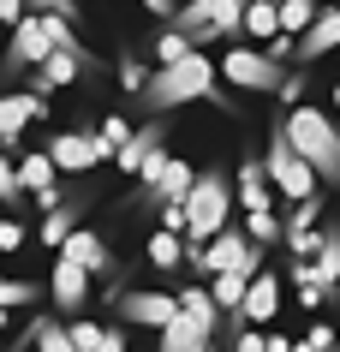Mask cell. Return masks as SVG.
Returning <instances> with one entry per match:
<instances>
[{
  "label": "cell",
  "instance_id": "6da1fadb",
  "mask_svg": "<svg viewBox=\"0 0 340 352\" xmlns=\"http://www.w3.org/2000/svg\"><path fill=\"white\" fill-rule=\"evenodd\" d=\"M215 78H221V66H215V60H209V54H191V60H179V66H168V72H155L150 90L137 96V102H144L155 120H168V113L185 108V102H215V108L239 113L233 102H227V90L215 84Z\"/></svg>",
  "mask_w": 340,
  "mask_h": 352
},
{
  "label": "cell",
  "instance_id": "7a4b0ae2",
  "mask_svg": "<svg viewBox=\"0 0 340 352\" xmlns=\"http://www.w3.org/2000/svg\"><path fill=\"white\" fill-rule=\"evenodd\" d=\"M281 138L299 149L304 162H310V173L322 179V191L340 186V120H335V113H322V108H310V102H299V108L286 113Z\"/></svg>",
  "mask_w": 340,
  "mask_h": 352
},
{
  "label": "cell",
  "instance_id": "3957f363",
  "mask_svg": "<svg viewBox=\"0 0 340 352\" xmlns=\"http://www.w3.org/2000/svg\"><path fill=\"white\" fill-rule=\"evenodd\" d=\"M221 340V305L209 287H179V316L161 329V352H209Z\"/></svg>",
  "mask_w": 340,
  "mask_h": 352
},
{
  "label": "cell",
  "instance_id": "277c9868",
  "mask_svg": "<svg viewBox=\"0 0 340 352\" xmlns=\"http://www.w3.org/2000/svg\"><path fill=\"white\" fill-rule=\"evenodd\" d=\"M227 204H233V186H227L221 167L197 173V186H191V197H185V245L203 251L215 233H227Z\"/></svg>",
  "mask_w": 340,
  "mask_h": 352
},
{
  "label": "cell",
  "instance_id": "5b68a950",
  "mask_svg": "<svg viewBox=\"0 0 340 352\" xmlns=\"http://www.w3.org/2000/svg\"><path fill=\"white\" fill-rule=\"evenodd\" d=\"M173 30H179L197 54H203V42H221V36L245 42V6H239V0H191V6H179Z\"/></svg>",
  "mask_w": 340,
  "mask_h": 352
},
{
  "label": "cell",
  "instance_id": "8992f818",
  "mask_svg": "<svg viewBox=\"0 0 340 352\" xmlns=\"http://www.w3.org/2000/svg\"><path fill=\"white\" fill-rule=\"evenodd\" d=\"M263 173H269V186H275V197H286V204H293V209H299V204H310V197H317V191H322V179H317V173H310V162H304L299 149L286 144L281 131L269 138Z\"/></svg>",
  "mask_w": 340,
  "mask_h": 352
},
{
  "label": "cell",
  "instance_id": "52a82bcc",
  "mask_svg": "<svg viewBox=\"0 0 340 352\" xmlns=\"http://www.w3.org/2000/svg\"><path fill=\"white\" fill-rule=\"evenodd\" d=\"M191 186H197V167L185 162V155H155L150 167H144V186H137V209H161L168 204H185Z\"/></svg>",
  "mask_w": 340,
  "mask_h": 352
},
{
  "label": "cell",
  "instance_id": "ba28073f",
  "mask_svg": "<svg viewBox=\"0 0 340 352\" xmlns=\"http://www.w3.org/2000/svg\"><path fill=\"white\" fill-rule=\"evenodd\" d=\"M215 66H221V78L239 84V90H275L281 96V84H286V66H275L263 48H245V42H233L227 60H215Z\"/></svg>",
  "mask_w": 340,
  "mask_h": 352
},
{
  "label": "cell",
  "instance_id": "9c48e42d",
  "mask_svg": "<svg viewBox=\"0 0 340 352\" xmlns=\"http://www.w3.org/2000/svg\"><path fill=\"white\" fill-rule=\"evenodd\" d=\"M36 120H48V96H36V90H6V96H0V149H12L24 131L36 126Z\"/></svg>",
  "mask_w": 340,
  "mask_h": 352
},
{
  "label": "cell",
  "instance_id": "30bf717a",
  "mask_svg": "<svg viewBox=\"0 0 340 352\" xmlns=\"http://www.w3.org/2000/svg\"><path fill=\"white\" fill-rule=\"evenodd\" d=\"M48 155H54V167H60V173H90V167L113 162L108 149H102V138H95V131H54Z\"/></svg>",
  "mask_w": 340,
  "mask_h": 352
},
{
  "label": "cell",
  "instance_id": "8fae6325",
  "mask_svg": "<svg viewBox=\"0 0 340 352\" xmlns=\"http://www.w3.org/2000/svg\"><path fill=\"white\" fill-rule=\"evenodd\" d=\"M179 316V293H120V322L126 329H168Z\"/></svg>",
  "mask_w": 340,
  "mask_h": 352
},
{
  "label": "cell",
  "instance_id": "7c38bea8",
  "mask_svg": "<svg viewBox=\"0 0 340 352\" xmlns=\"http://www.w3.org/2000/svg\"><path fill=\"white\" fill-rule=\"evenodd\" d=\"M66 263H78L84 275H108V293L113 305H120V287H113V275H120V263H113V251L102 245V233H90V227H78L72 239H66V251H60Z\"/></svg>",
  "mask_w": 340,
  "mask_h": 352
},
{
  "label": "cell",
  "instance_id": "4fadbf2b",
  "mask_svg": "<svg viewBox=\"0 0 340 352\" xmlns=\"http://www.w3.org/2000/svg\"><path fill=\"white\" fill-rule=\"evenodd\" d=\"M155 155H168V120H150V126H137V131H132V144L113 155V167H120L126 179H144V167H150Z\"/></svg>",
  "mask_w": 340,
  "mask_h": 352
},
{
  "label": "cell",
  "instance_id": "5bb4252c",
  "mask_svg": "<svg viewBox=\"0 0 340 352\" xmlns=\"http://www.w3.org/2000/svg\"><path fill=\"white\" fill-rule=\"evenodd\" d=\"M48 293H54L60 316H66V322H78V316H84V305H90V275H84L78 263L60 257V263H54V275H48Z\"/></svg>",
  "mask_w": 340,
  "mask_h": 352
},
{
  "label": "cell",
  "instance_id": "9a60e30c",
  "mask_svg": "<svg viewBox=\"0 0 340 352\" xmlns=\"http://www.w3.org/2000/svg\"><path fill=\"white\" fill-rule=\"evenodd\" d=\"M84 72H95V54H90V48H60L42 72H30V84H36V96H54L60 84H78Z\"/></svg>",
  "mask_w": 340,
  "mask_h": 352
},
{
  "label": "cell",
  "instance_id": "2e32d148",
  "mask_svg": "<svg viewBox=\"0 0 340 352\" xmlns=\"http://www.w3.org/2000/svg\"><path fill=\"white\" fill-rule=\"evenodd\" d=\"M239 186H233V197H239V209L245 215H269L275 209V186H269V173L263 162H239V173H233Z\"/></svg>",
  "mask_w": 340,
  "mask_h": 352
},
{
  "label": "cell",
  "instance_id": "e0dca14e",
  "mask_svg": "<svg viewBox=\"0 0 340 352\" xmlns=\"http://www.w3.org/2000/svg\"><path fill=\"white\" fill-rule=\"evenodd\" d=\"M310 275H317L322 298H335V287H340V227H322V245H317V257H310Z\"/></svg>",
  "mask_w": 340,
  "mask_h": 352
},
{
  "label": "cell",
  "instance_id": "ac0fdd59",
  "mask_svg": "<svg viewBox=\"0 0 340 352\" xmlns=\"http://www.w3.org/2000/svg\"><path fill=\"white\" fill-rule=\"evenodd\" d=\"M335 48H340V12H335V6H328V12H317V24H310V30H304V36H299V60H304V66H310V60L335 54Z\"/></svg>",
  "mask_w": 340,
  "mask_h": 352
},
{
  "label": "cell",
  "instance_id": "d6986e66",
  "mask_svg": "<svg viewBox=\"0 0 340 352\" xmlns=\"http://www.w3.org/2000/svg\"><path fill=\"white\" fill-rule=\"evenodd\" d=\"M19 340H24V346H36V352H78V346H72V329H66V316H36Z\"/></svg>",
  "mask_w": 340,
  "mask_h": 352
},
{
  "label": "cell",
  "instance_id": "ffe728a7",
  "mask_svg": "<svg viewBox=\"0 0 340 352\" xmlns=\"http://www.w3.org/2000/svg\"><path fill=\"white\" fill-rule=\"evenodd\" d=\"M257 275H263V269H257ZM251 269H233V275H215L209 280V293H215V305H221V316H239L245 311V293H251Z\"/></svg>",
  "mask_w": 340,
  "mask_h": 352
},
{
  "label": "cell",
  "instance_id": "44dd1931",
  "mask_svg": "<svg viewBox=\"0 0 340 352\" xmlns=\"http://www.w3.org/2000/svg\"><path fill=\"white\" fill-rule=\"evenodd\" d=\"M275 36H281V6H275V0H251V6H245V48H251V42H263V48H269Z\"/></svg>",
  "mask_w": 340,
  "mask_h": 352
},
{
  "label": "cell",
  "instance_id": "7402d4cb",
  "mask_svg": "<svg viewBox=\"0 0 340 352\" xmlns=\"http://www.w3.org/2000/svg\"><path fill=\"white\" fill-rule=\"evenodd\" d=\"M78 215H84V209H78V204L54 209V215H42L36 239H42V245H54V251H66V239H72V233H78Z\"/></svg>",
  "mask_w": 340,
  "mask_h": 352
},
{
  "label": "cell",
  "instance_id": "603a6c76",
  "mask_svg": "<svg viewBox=\"0 0 340 352\" xmlns=\"http://www.w3.org/2000/svg\"><path fill=\"white\" fill-rule=\"evenodd\" d=\"M54 155H48V149H30V155H24L19 162V179H24V191H54Z\"/></svg>",
  "mask_w": 340,
  "mask_h": 352
},
{
  "label": "cell",
  "instance_id": "cb8c5ba5",
  "mask_svg": "<svg viewBox=\"0 0 340 352\" xmlns=\"http://www.w3.org/2000/svg\"><path fill=\"white\" fill-rule=\"evenodd\" d=\"M144 257H150V269H179V257H185V239L179 233H161L155 227L150 245H144Z\"/></svg>",
  "mask_w": 340,
  "mask_h": 352
},
{
  "label": "cell",
  "instance_id": "d4e9b609",
  "mask_svg": "<svg viewBox=\"0 0 340 352\" xmlns=\"http://www.w3.org/2000/svg\"><path fill=\"white\" fill-rule=\"evenodd\" d=\"M191 54H197V48H191V42L179 36L173 24L161 30V36H155V72H168V66H179V60H191Z\"/></svg>",
  "mask_w": 340,
  "mask_h": 352
},
{
  "label": "cell",
  "instance_id": "484cf974",
  "mask_svg": "<svg viewBox=\"0 0 340 352\" xmlns=\"http://www.w3.org/2000/svg\"><path fill=\"white\" fill-rule=\"evenodd\" d=\"M245 239L263 251V245H275V239H286V221L269 209V215H245Z\"/></svg>",
  "mask_w": 340,
  "mask_h": 352
},
{
  "label": "cell",
  "instance_id": "4316f807",
  "mask_svg": "<svg viewBox=\"0 0 340 352\" xmlns=\"http://www.w3.org/2000/svg\"><path fill=\"white\" fill-rule=\"evenodd\" d=\"M310 24H317V6H310V0H286V6H281V36L299 42Z\"/></svg>",
  "mask_w": 340,
  "mask_h": 352
},
{
  "label": "cell",
  "instance_id": "83f0119b",
  "mask_svg": "<svg viewBox=\"0 0 340 352\" xmlns=\"http://www.w3.org/2000/svg\"><path fill=\"white\" fill-rule=\"evenodd\" d=\"M150 66H144V60H132V54H126V60H120V90H126V96H144V90H150Z\"/></svg>",
  "mask_w": 340,
  "mask_h": 352
},
{
  "label": "cell",
  "instance_id": "f1b7e54d",
  "mask_svg": "<svg viewBox=\"0 0 340 352\" xmlns=\"http://www.w3.org/2000/svg\"><path fill=\"white\" fill-rule=\"evenodd\" d=\"M95 138H102V149H108V155H120V149L132 144V126H126V120H120V113H108V120H102V126H95Z\"/></svg>",
  "mask_w": 340,
  "mask_h": 352
},
{
  "label": "cell",
  "instance_id": "f546056e",
  "mask_svg": "<svg viewBox=\"0 0 340 352\" xmlns=\"http://www.w3.org/2000/svg\"><path fill=\"white\" fill-rule=\"evenodd\" d=\"M19 305H36V280H0V311H19Z\"/></svg>",
  "mask_w": 340,
  "mask_h": 352
},
{
  "label": "cell",
  "instance_id": "4dcf8cb0",
  "mask_svg": "<svg viewBox=\"0 0 340 352\" xmlns=\"http://www.w3.org/2000/svg\"><path fill=\"white\" fill-rule=\"evenodd\" d=\"M0 204L12 209L24 204V179H19V162H0Z\"/></svg>",
  "mask_w": 340,
  "mask_h": 352
},
{
  "label": "cell",
  "instance_id": "1f68e13d",
  "mask_svg": "<svg viewBox=\"0 0 340 352\" xmlns=\"http://www.w3.org/2000/svg\"><path fill=\"white\" fill-rule=\"evenodd\" d=\"M66 329H72V346L78 352H95V346H102V334H108L102 322H66Z\"/></svg>",
  "mask_w": 340,
  "mask_h": 352
},
{
  "label": "cell",
  "instance_id": "d6a6232c",
  "mask_svg": "<svg viewBox=\"0 0 340 352\" xmlns=\"http://www.w3.org/2000/svg\"><path fill=\"white\" fill-rule=\"evenodd\" d=\"M24 239H30V233H24L19 215H0V257H6V251H19Z\"/></svg>",
  "mask_w": 340,
  "mask_h": 352
},
{
  "label": "cell",
  "instance_id": "836d02e7",
  "mask_svg": "<svg viewBox=\"0 0 340 352\" xmlns=\"http://www.w3.org/2000/svg\"><path fill=\"white\" fill-rule=\"evenodd\" d=\"M335 340H340V334L328 329V322H310V334H304V346H310V352H328Z\"/></svg>",
  "mask_w": 340,
  "mask_h": 352
},
{
  "label": "cell",
  "instance_id": "e575fe53",
  "mask_svg": "<svg viewBox=\"0 0 340 352\" xmlns=\"http://www.w3.org/2000/svg\"><path fill=\"white\" fill-rule=\"evenodd\" d=\"M161 233H179V239H185V204H168V209H161Z\"/></svg>",
  "mask_w": 340,
  "mask_h": 352
},
{
  "label": "cell",
  "instance_id": "d590c367",
  "mask_svg": "<svg viewBox=\"0 0 340 352\" xmlns=\"http://www.w3.org/2000/svg\"><path fill=\"white\" fill-rule=\"evenodd\" d=\"M95 352H126V322H108V334H102Z\"/></svg>",
  "mask_w": 340,
  "mask_h": 352
},
{
  "label": "cell",
  "instance_id": "8d00e7d4",
  "mask_svg": "<svg viewBox=\"0 0 340 352\" xmlns=\"http://www.w3.org/2000/svg\"><path fill=\"white\" fill-rule=\"evenodd\" d=\"M24 19H30V6H19V0H0V24H12V30H19Z\"/></svg>",
  "mask_w": 340,
  "mask_h": 352
},
{
  "label": "cell",
  "instance_id": "74e56055",
  "mask_svg": "<svg viewBox=\"0 0 340 352\" xmlns=\"http://www.w3.org/2000/svg\"><path fill=\"white\" fill-rule=\"evenodd\" d=\"M299 96H304V72H286V84H281V102H293V108H299Z\"/></svg>",
  "mask_w": 340,
  "mask_h": 352
},
{
  "label": "cell",
  "instance_id": "f35d334b",
  "mask_svg": "<svg viewBox=\"0 0 340 352\" xmlns=\"http://www.w3.org/2000/svg\"><path fill=\"white\" fill-rule=\"evenodd\" d=\"M233 352H269V346H263V329H245L239 340H233Z\"/></svg>",
  "mask_w": 340,
  "mask_h": 352
},
{
  "label": "cell",
  "instance_id": "ab89813d",
  "mask_svg": "<svg viewBox=\"0 0 340 352\" xmlns=\"http://www.w3.org/2000/svg\"><path fill=\"white\" fill-rule=\"evenodd\" d=\"M263 346H269V352H299V340H286V334L275 329V334H263Z\"/></svg>",
  "mask_w": 340,
  "mask_h": 352
},
{
  "label": "cell",
  "instance_id": "60d3db41",
  "mask_svg": "<svg viewBox=\"0 0 340 352\" xmlns=\"http://www.w3.org/2000/svg\"><path fill=\"white\" fill-rule=\"evenodd\" d=\"M335 120H340V84H335Z\"/></svg>",
  "mask_w": 340,
  "mask_h": 352
},
{
  "label": "cell",
  "instance_id": "b9f144b4",
  "mask_svg": "<svg viewBox=\"0 0 340 352\" xmlns=\"http://www.w3.org/2000/svg\"><path fill=\"white\" fill-rule=\"evenodd\" d=\"M6 322H12V316H6V311H0V334H6Z\"/></svg>",
  "mask_w": 340,
  "mask_h": 352
},
{
  "label": "cell",
  "instance_id": "7bdbcfd3",
  "mask_svg": "<svg viewBox=\"0 0 340 352\" xmlns=\"http://www.w3.org/2000/svg\"><path fill=\"white\" fill-rule=\"evenodd\" d=\"M299 352H310V346H304V340H299Z\"/></svg>",
  "mask_w": 340,
  "mask_h": 352
},
{
  "label": "cell",
  "instance_id": "ee69618b",
  "mask_svg": "<svg viewBox=\"0 0 340 352\" xmlns=\"http://www.w3.org/2000/svg\"><path fill=\"white\" fill-rule=\"evenodd\" d=\"M0 280H6V275H0Z\"/></svg>",
  "mask_w": 340,
  "mask_h": 352
}]
</instances>
